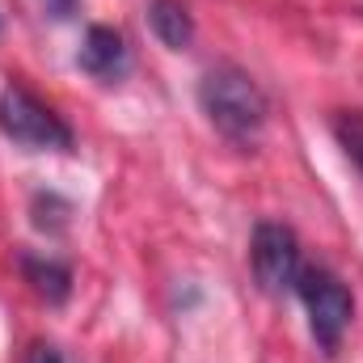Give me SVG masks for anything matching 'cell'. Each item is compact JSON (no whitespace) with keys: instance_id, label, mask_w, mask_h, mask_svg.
I'll return each instance as SVG.
<instances>
[{"instance_id":"6da1fadb","label":"cell","mask_w":363,"mask_h":363,"mask_svg":"<svg viewBox=\"0 0 363 363\" xmlns=\"http://www.w3.org/2000/svg\"><path fill=\"white\" fill-rule=\"evenodd\" d=\"M199 110L207 114V123L237 148L258 144L267 118H271V97L262 85L237 68V64H216L203 72L199 81Z\"/></svg>"},{"instance_id":"7a4b0ae2","label":"cell","mask_w":363,"mask_h":363,"mask_svg":"<svg viewBox=\"0 0 363 363\" xmlns=\"http://www.w3.org/2000/svg\"><path fill=\"white\" fill-rule=\"evenodd\" d=\"M296 296L308 313V330H313L317 347L325 355H338V347L355 321V300H351L347 283L325 267H304L296 279Z\"/></svg>"},{"instance_id":"3957f363","label":"cell","mask_w":363,"mask_h":363,"mask_svg":"<svg viewBox=\"0 0 363 363\" xmlns=\"http://www.w3.org/2000/svg\"><path fill=\"white\" fill-rule=\"evenodd\" d=\"M0 131L30 152H72L77 144L72 127L21 85H4L0 93Z\"/></svg>"},{"instance_id":"277c9868","label":"cell","mask_w":363,"mask_h":363,"mask_svg":"<svg viewBox=\"0 0 363 363\" xmlns=\"http://www.w3.org/2000/svg\"><path fill=\"white\" fill-rule=\"evenodd\" d=\"M250 271L254 283L267 291V296H283V291H296V279L304 271V258H300V241L287 224H274L262 220L250 237Z\"/></svg>"},{"instance_id":"5b68a950","label":"cell","mask_w":363,"mask_h":363,"mask_svg":"<svg viewBox=\"0 0 363 363\" xmlns=\"http://www.w3.org/2000/svg\"><path fill=\"white\" fill-rule=\"evenodd\" d=\"M77 64H81V72H89L93 81H101V85L123 81V72L131 64V51H127L123 30H114V26H89Z\"/></svg>"},{"instance_id":"8992f818","label":"cell","mask_w":363,"mask_h":363,"mask_svg":"<svg viewBox=\"0 0 363 363\" xmlns=\"http://www.w3.org/2000/svg\"><path fill=\"white\" fill-rule=\"evenodd\" d=\"M17 267H21V279H26L47 304H64V300H68V291H72V271H68V262L47 258V254H21Z\"/></svg>"},{"instance_id":"52a82bcc","label":"cell","mask_w":363,"mask_h":363,"mask_svg":"<svg viewBox=\"0 0 363 363\" xmlns=\"http://www.w3.org/2000/svg\"><path fill=\"white\" fill-rule=\"evenodd\" d=\"M148 30L169 51H186L194 43V17L182 0H148Z\"/></svg>"},{"instance_id":"ba28073f","label":"cell","mask_w":363,"mask_h":363,"mask_svg":"<svg viewBox=\"0 0 363 363\" xmlns=\"http://www.w3.org/2000/svg\"><path fill=\"white\" fill-rule=\"evenodd\" d=\"M334 135L347 148V157L363 169V114H338L334 118Z\"/></svg>"},{"instance_id":"9c48e42d","label":"cell","mask_w":363,"mask_h":363,"mask_svg":"<svg viewBox=\"0 0 363 363\" xmlns=\"http://www.w3.org/2000/svg\"><path fill=\"white\" fill-rule=\"evenodd\" d=\"M26 363H64V355H60L51 342H38V347L30 351V359H26Z\"/></svg>"},{"instance_id":"30bf717a","label":"cell","mask_w":363,"mask_h":363,"mask_svg":"<svg viewBox=\"0 0 363 363\" xmlns=\"http://www.w3.org/2000/svg\"><path fill=\"white\" fill-rule=\"evenodd\" d=\"M38 4H43L51 17H72V13H77V0H38Z\"/></svg>"}]
</instances>
